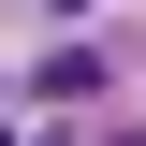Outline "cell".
<instances>
[{
  "mask_svg": "<svg viewBox=\"0 0 146 146\" xmlns=\"http://www.w3.org/2000/svg\"><path fill=\"white\" fill-rule=\"evenodd\" d=\"M0 146H29V131H0Z\"/></svg>",
  "mask_w": 146,
  "mask_h": 146,
  "instance_id": "1",
  "label": "cell"
}]
</instances>
